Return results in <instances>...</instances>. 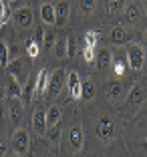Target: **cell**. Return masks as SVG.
<instances>
[{"instance_id": "cell-11", "label": "cell", "mask_w": 147, "mask_h": 157, "mask_svg": "<svg viewBox=\"0 0 147 157\" xmlns=\"http://www.w3.org/2000/svg\"><path fill=\"white\" fill-rule=\"evenodd\" d=\"M12 20L18 28H30L34 24V8L32 6H24V8L12 10Z\"/></svg>"}, {"instance_id": "cell-19", "label": "cell", "mask_w": 147, "mask_h": 157, "mask_svg": "<svg viewBox=\"0 0 147 157\" xmlns=\"http://www.w3.org/2000/svg\"><path fill=\"white\" fill-rule=\"evenodd\" d=\"M123 16L129 24H137L139 18H141V4L137 2H127L123 8Z\"/></svg>"}, {"instance_id": "cell-22", "label": "cell", "mask_w": 147, "mask_h": 157, "mask_svg": "<svg viewBox=\"0 0 147 157\" xmlns=\"http://www.w3.org/2000/svg\"><path fill=\"white\" fill-rule=\"evenodd\" d=\"M95 95H97V85L93 83L91 78L83 81V83H81V101L89 103V101L95 99Z\"/></svg>"}, {"instance_id": "cell-40", "label": "cell", "mask_w": 147, "mask_h": 157, "mask_svg": "<svg viewBox=\"0 0 147 157\" xmlns=\"http://www.w3.org/2000/svg\"><path fill=\"white\" fill-rule=\"evenodd\" d=\"M141 6H143V10L147 12V0H141Z\"/></svg>"}, {"instance_id": "cell-23", "label": "cell", "mask_w": 147, "mask_h": 157, "mask_svg": "<svg viewBox=\"0 0 147 157\" xmlns=\"http://www.w3.org/2000/svg\"><path fill=\"white\" fill-rule=\"evenodd\" d=\"M59 121H63V107L60 105H51L46 111V129L55 127Z\"/></svg>"}, {"instance_id": "cell-44", "label": "cell", "mask_w": 147, "mask_h": 157, "mask_svg": "<svg viewBox=\"0 0 147 157\" xmlns=\"http://www.w3.org/2000/svg\"><path fill=\"white\" fill-rule=\"evenodd\" d=\"M41 157H51V155H48V153H42V155Z\"/></svg>"}, {"instance_id": "cell-3", "label": "cell", "mask_w": 147, "mask_h": 157, "mask_svg": "<svg viewBox=\"0 0 147 157\" xmlns=\"http://www.w3.org/2000/svg\"><path fill=\"white\" fill-rule=\"evenodd\" d=\"M63 143H67L69 153L73 157L81 155V151H83V147H85V127H83L81 121H73V123L69 125L67 135L63 133Z\"/></svg>"}, {"instance_id": "cell-24", "label": "cell", "mask_w": 147, "mask_h": 157, "mask_svg": "<svg viewBox=\"0 0 147 157\" xmlns=\"http://www.w3.org/2000/svg\"><path fill=\"white\" fill-rule=\"evenodd\" d=\"M41 18L44 24H48V26H55L56 18H55V4H51V2H42L41 4Z\"/></svg>"}, {"instance_id": "cell-7", "label": "cell", "mask_w": 147, "mask_h": 157, "mask_svg": "<svg viewBox=\"0 0 147 157\" xmlns=\"http://www.w3.org/2000/svg\"><path fill=\"white\" fill-rule=\"evenodd\" d=\"M64 83H67V71L64 69H55L51 73V77H48V87H46L44 97L48 99V101H55V99L59 97V93L63 91Z\"/></svg>"}, {"instance_id": "cell-45", "label": "cell", "mask_w": 147, "mask_h": 157, "mask_svg": "<svg viewBox=\"0 0 147 157\" xmlns=\"http://www.w3.org/2000/svg\"><path fill=\"white\" fill-rule=\"evenodd\" d=\"M99 157H109V155H99Z\"/></svg>"}, {"instance_id": "cell-15", "label": "cell", "mask_w": 147, "mask_h": 157, "mask_svg": "<svg viewBox=\"0 0 147 157\" xmlns=\"http://www.w3.org/2000/svg\"><path fill=\"white\" fill-rule=\"evenodd\" d=\"M133 36L135 34L131 33V30H127V28H123V26H115L109 34V40L119 46V44H129V42L133 40Z\"/></svg>"}, {"instance_id": "cell-38", "label": "cell", "mask_w": 147, "mask_h": 157, "mask_svg": "<svg viewBox=\"0 0 147 157\" xmlns=\"http://www.w3.org/2000/svg\"><path fill=\"white\" fill-rule=\"evenodd\" d=\"M42 36H44V28L37 26V30H34V40H37L38 44H42Z\"/></svg>"}, {"instance_id": "cell-37", "label": "cell", "mask_w": 147, "mask_h": 157, "mask_svg": "<svg viewBox=\"0 0 147 157\" xmlns=\"http://www.w3.org/2000/svg\"><path fill=\"white\" fill-rule=\"evenodd\" d=\"M34 0H10V8L12 10H18V8H24V6H32Z\"/></svg>"}, {"instance_id": "cell-18", "label": "cell", "mask_w": 147, "mask_h": 157, "mask_svg": "<svg viewBox=\"0 0 147 157\" xmlns=\"http://www.w3.org/2000/svg\"><path fill=\"white\" fill-rule=\"evenodd\" d=\"M34 87H37V75H28V78L22 85V95H20V101L24 105L32 103V99H34Z\"/></svg>"}, {"instance_id": "cell-28", "label": "cell", "mask_w": 147, "mask_h": 157, "mask_svg": "<svg viewBox=\"0 0 147 157\" xmlns=\"http://www.w3.org/2000/svg\"><path fill=\"white\" fill-rule=\"evenodd\" d=\"M52 51H55V56H56L59 60L67 59V36H56Z\"/></svg>"}, {"instance_id": "cell-34", "label": "cell", "mask_w": 147, "mask_h": 157, "mask_svg": "<svg viewBox=\"0 0 147 157\" xmlns=\"http://www.w3.org/2000/svg\"><path fill=\"white\" fill-rule=\"evenodd\" d=\"M83 40H85V46H95V48H97L99 33H97V30H87V33H85V36H83Z\"/></svg>"}, {"instance_id": "cell-43", "label": "cell", "mask_w": 147, "mask_h": 157, "mask_svg": "<svg viewBox=\"0 0 147 157\" xmlns=\"http://www.w3.org/2000/svg\"><path fill=\"white\" fill-rule=\"evenodd\" d=\"M8 157H22V155H16V153H12V155H8Z\"/></svg>"}, {"instance_id": "cell-2", "label": "cell", "mask_w": 147, "mask_h": 157, "mask_svg": "<svg viewBox=\"0 0 147 157\" xmlns=\"http://www.w3.org/2000/svg\"><path fill=\"white\" fill-rule=\"evenodd\" d=\"M145 101H147V78L143 77V78H139V81H135V83L131 85L125 101L119 105L121 117H123V119H127V117L131 119V117L145 105Z\"/></svg>"}, {"instance_id": "cell-21", "label": "cell", "mask_w": 147, "mask_h": 157, "mask_svg": "<svg viewBox=\"0 0 147 157\" xmlns=\"http://www.w3.org/2000/svg\"><path fill=\"white\" fill-rule=\"evenodd\" d=\"M111 60H113V55H111L109 48H99L95 55V65L97 71H107L111 67Z\"/></svg>"}, {"instance_id": "cell-1", "label": "cell", "mask_w": 147, "mask_h": 157, "mask_svg": "<svg viewBox=\"0 0 147 157\" xmlns=\"http://www.w3.org/2000/svg\"><path fill=\"white\" fill-rule=\"evenodd\" d=\"M147 103V101H145ZM127 127V147L133 157H147V107H141Z\"/></svg>"}, {"instance_id": "cell-20", "label": "cell", "mask_w": 147, "mask_h": 157, "mask_svg": "<svg viewBox=\"0 0 147 157\" xmlns=\"http://www.w3.org/2000/svg\"><path fill=\"white\" fill-rule=\"evenodd\" d=\"M4 91H6V101H8V99H20V95H22V85H20L14 77L8 75L6 85H4Z\"/></svg>"}, {"instance_id": "cell-33", "label": "cell", "mask_w": 147, "mask_h": 157, "mask_svg": "<svg viewBox=\"0 0 147 157\" xmlns=\"http://www.w3.org/2000/svg\"><path fill=\"white\" fill-rule=\"evenodd\" d=\"M75 55H77V38L69 34L67 36V59H75Z\"/></svg>"}, {"instance_id": "cell-9", "label": "cell", "mask_w": 147, "mask_h": 157, "mask_svg": "<svg viewBox=\"0 0 147 157\" xmlns=\"http://www.w3.org/2000/svg\"><path fill=\"white\" fill-rule=\"evenodd\" d=\"M6 117L12 127H20L24 119V103L20 99H8L6 101Z\"/></svg>"}, {"instance_id": "cell-12", "label": "cell", "mask_w": 147, "mask_h": 157, "mask_svg": "<svg viewBox=\"0 0 147 157\" xmlns=\"http://www.w3.org/2000/svg\"><path fill=\"white\" fill-rule=\"evenodd\" d=\"M30 127L37 135L44 137V133H46V109H42V107L34 109V113L30 117Z\"/></svg>"}, {"instance_id": "cell-6", "label": "cell", "mask_w": 147, "mask_h": 157, "mask_svg": "<svg viewBox=\"0 0 147 157\" xmlns=\"http://www.w3.org/2000/svg\"><path fill=\"white\" fill-rule=\"evenodd\" d=\"M10 149H12V153L22 155V157L30 151V135H28L26 127H18V129H14L12 137H10Z\"/></svg>"}, {"instance_id": "cell-16", "label": "cell", "mask_w": 147, "mask_h": 157, "mask_svg": "<svg viewBox=\"0 0 147 157\" xmlns=\"http://www.w3.org/2000/svg\"><path fill=\"white\" fill-rule=\"evenodd\" d=\"M81 77L77 71H67V87H69L71 99H79L81 101Z\"/></svg>"}, {"instance_id": "cell-25", "label": "cell", "mask_w": 147, "mask_h": 157, "mask_svg": "<svg viewBox=\"0 0 147 157\" xmlns=\"http://www.w3.org/2000/svg\"><path fill=\"white\" fill-rule=\"evenodd\" d=\"M63 121H59V123L55 125V127H48L44 133V139L48 141L51 145H59L60 143V135H63Z\"/></svg>"}, {"instance_id": "cell-13", "label": "cell", "mask_w": 147, "mask_h": 157, "mask_svg": "<svg viewBox=\"0 0 147 157\" xmlns=\"http://www.w3.org/2000/svg\"><path fill=\"white\" fill-rule=\"evenodd\" d=\"M55 26L56 28H63L64 24L69 22L71 18V4H69V0H60V2H56L55 4Z\"/></svg>"}, {"instance_id": "cell-32", "label": "cell", "mask_w": 147, "mask_h": 157, "mask_svg": "<svg viewBox=\"0 0 147 157\" xmlns=\"http://www.w3.org/2000/svg\"><path fill=\"white\" fill-rule=\"evenodd\" d=\"M10 59V51H8V42L0 38V67H6Z\"/></svg>"}, {"instance_id": "cell-42", "label": "cell", "mask_w": 147, "mask_h": 157, "mask_svg": "<svg viewBox=\"0 0 147 157\" xmlns=\"http://www.w3.org/2000/svg\"><path fill=\"white\" fill-rule=\"evenodd\" d=\"M26 157H34V151H32V149H30V151L26 153Z\"/></svg>"}, {"instance_id": "cell-39", "label": "cell", "mask_w": 147, "mask_h": 157, "mask_svg": "<svg viewBox=\"0 0 147 157\" xmlns=\"http://www.w3.org/2000/svg\"><path fill=\"white\" fill-rule=\"evenodd\" d=\"M6 101V91H4V87H0V103H4Z\"/></svg>"}, {"instance_id": "cell-41", "label": "cell", "mask_w": 147, "mask_h": 157, "mask_svg": "<svg viewBox=\"0 0 147 157\" xmlns=\"http://www.w3.org/2000/svg\"><path fill=\"white\" fill-rule=\"evenodd\" d=\"M143 42H145V46H147V28H145V33H143Z\"/></svg>"}, {"instance_id": "cell-27", "label": "cell", "mask_w": 147, "mask_h": 157, "mask_svg": "<svg viewBox=\"0 0 147 157\" xmlns=\"http://www.w3.org/2000/svg\"><path fill=\"white\" fill-rule=\"evenodd\" d=\"M125 4H127V0H105V12L109 16H115L125 8Z\"/></svg>"}, {"instance_id": "cell-8", "label": "cell", "mask_w": 147, "mask_h": 157, "mask_svg": "<svg viewBox=\"0 0 147 157\" xmlns=\"http://www.w3.org/2000/svg\"><path fill=\"white\" fill-rule=\"evenodd\" d=\"M125 55H127V65H129V69L135 71V73L143 71V67H145V48H143L141 44L131 42V44L127 46Z\"/></svg>"}, {"instance_id": "cell-10", "label": "cell", "mask_w": 147, "mask_h": 157, "mask_svg": "<svg viewBox=\"0 0 147 157\" xmlns=\"http://www.w3.org/2000/svg\"><path fill=\"white\" fill-rule=\"evenodd\" d=\"M28 65L30 63H26V59H22V56H16V59H12L6 65V75H10V77H14L16 81H26L28 78Z\"/></svg>"}, {"instance_id": "cell-26", "label": "cell", "mask_w": 147, "mask_h": 157, "mask_svg": "<svg viewBox=\"0 0 147 157\" xmlns=\"http://www.w3.org/2000/svg\"><path fill=\"white\" fill-rule=\"evenodd\" d=\"M55 40H56V30H55V26L44 28V36H42L41 51H48V48H52V46H55Z\"/></svg>"}, {"instance_id": "cell-30", "label": "cell", "mask_w": 147, "mask_h": 157, "mask_svg": "<svg viewBox=\"0 0 147 157\" xmlns=\"http://www.w3.org/2000/svg\"><path fill=\"white\" fill-rule=\"evenodd\" d=\"M79 10L83 16H93L97 10V0H79Z\"/></svg>"}, {"instance_id": "cell-14", "label": "cell", "mask_w": 147, "mask_h": 157, "mask_svg": "<svg viewBox=\"0 0 147 157\" xmlns=\"http://www.w3.org/2000/svg\"><path fill=\"white\" fill-rule=\"evenodd\" d=\"M111 69H113V75L117 78H123L129 71V65H127V55L125 52H115L113 60H111Z\"/></svg>"}, {"instance_id": "cell-31", "label": "cell", "mask_w": 147, "mask_h": 157, "mask_svg": "<svg viewBox=\"0 0 147 157\" xmlns=\"http://www.w3.org/2000/svg\"><path fill=\"white\" fill-rule=\"evenodd\" d=\"M10 2L8 0H0V26H4L10 20Z\"/></svg>"}, {"instance_id": "cell-4", "label": "cell", "mask_w": 147, "mask_h": 157, "mask_svg": "<svg viewBox=\"0 0 147 157\" xmlns=\"http://www.w3.org/2000/svg\"><path fill=\"white\" fill-rule=\"evenodd\" d=\"M131 85H133V81L131 78H119V81H107V83H103V95L107 97V101L113 103V105H119V103L125 101V97H127L129 89H131Z\"/></svg>"}, {"instance_id": "cell-17", "label": "cell", "mask_w": 147, "mask_h": 157, "mask_svg": "<svg viewBox=\"0 0 147 157\" xmlns=\"http://www.w3.org/2000/svg\"><path fill=\"white\" fill-rule=\"evenodd\" d=\"M48 69H41L37 73V87H34V99H42L46 93V87H48Z\"/></svg>"}, {"instance_id": "cell-5", "label": "cell", "mask_w": 147, "mask_h": 157, "mask_svg": "<svg viewBox=\"0 0 147 157\" xmlns=\"http://www.w3.org/2000/svg\"><path fill=\"white\" fill-rule=\"evenodd\" d=\"M93 131H95V137L101 143H109L111 139H115V135H117V123L109 113H101L97 117L95 125H93Z\"/></svg>"}, {"instance_id": "cell-36", "label": "cell", "mask_w": 147, "mask_h": 157, "mask_svg": "<svg viewBox=\"0 0 147 157\" xmlns=\"http://www.w3.org/2000/svg\"><path fill=\"white\" fill-rule=\"evenodd\" d=\"M95 55H97L95 46H85L83 48V59L87 60V63H95Z\"/></svg>"}, {"instance_id": "cell-35", "label": "cell", "mask_w": 147, "mask_h": 157, "mask_svg": "<svg viewBox=\"0 0 147 157\" xmlns=\"http://www.w3.org/2000/svg\"><path fill=\"white\" fill-rule=\"evenodd\" d=\"M8 149H10V139L4 133H0V157H6Z\"/></svg>"}, {"instance_id": "cell-29", "label": "cell", "mask_w": 147, "mask_h": 157, "mask_svg": "<svg viewBox=\"0 0 147 157\" xmlns=\"http://www.w3.org/2000/svg\"><path fill=\"white\" fill-rule=\"evenodd\" d=\"M24 52H26L28 59H37V56L41 55V44H38L34 38H26V42H24Z\"/></svg>"}]
</instances>
